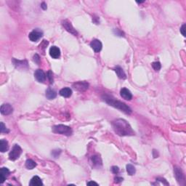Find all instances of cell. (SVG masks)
Segmentation results:
<instances>
[{
  "mask_svg": "<svg viewBox=\"0 0 186 186\" xmlns=\"http://www.w3.org/2000/svg\"><path fill=\"white\" fill-rule=\"evenodd\" d=\"M114 132L119 136H129L135 135L131 126L124 119H116L113 122Z\"/></svg>",
  "mask_w": 186,
  "mask_h": 186,
  "instance_id": "1",
  "label": "cell"
},
{
  "mask_svg": "<svg viewBox=\"0 0 186 186\" xmlns=\"http://www.w3.org/2000/svg\"><path fill=\"white\" fill-rule=\"evenodd\" d=\"M103 98L104 101L108 105H111L117 109H119L124 113H127V114H130L132 113V109L128 105H127L125 103L121 102L119 100H116L112 96L109 95H104L103 96Z\"/></svg>",
  "mask_w": 186,
  "mask_h": 186,
  "instance_id": "2",
  "label": "cell"
},
{
  "mask_svg": "<svg viewBox=\"0 0 186 186\" xmlns=\"http://www.w3.org/2000/svg\"><path fill=\"white\" fill-rule=\"evenodd\" d=\"M52 131L55 134H60V135H63L65 136H71L73 133L71 128L68 126L63 125V124L53 126Z\"/></svg>",
  "mask_w": 186,
  "mask_h": 186,
  "instance_id": "3",
  "label": "cell"
},
{
  "mask_svg": "<svg viewBox=\"0 0 186 186\" xmlns=\"http://www.w3.org/2000/svg\"><path fill=\"white\" fill-rule=\"evenodd\" d=\"M22 153V148L18 145H15L9 153V159L11 161H15L21 156Z\"/></svg>",
  "mask_w": 186,
  "mask_h": 186,
  "instance_id": "4",
  "label": "cell"
},
{
  "mask_svg": "<svg viewBox=\"0 0 186 186\" xmlns=\"http://www.w3.org/2000/svg\"><path fill=\"white\" fill-rule=\"evenodd\" d=\"M43 35V32L39 29H33L29 35V39L31 41H37Z\"/></svg>",
  "mask_w": 186,
  "mask_h": 186,
  "instance_id": "5",
  "label": "cell"
},
{
  "mask_svg": "<svg viewBox=\"0 0 186 186\" xmlns=\"http://www.w3.org/2000/svg\"><path fill=\"white\" fill-rule=\"evenodd\" d=\"M73 87L78 92H84L89 87V84L86 81H78L73 84Z\"/></svg>",
  "mask_w": 186,
  "mask_h": 186,
  "instance_id": "6",
  "label": "cell"
},
{
  "mask_svg": "<svg viewBox=\"0 0 186 186\" xmlns=\"http://www.w3.org/2000/svg\"><path fill=\"white\" fill-rule=\"evenodd\" d=\"M175 175L177 180L179 184L183 185L185 183V175L180 168L175 167Z\"/></svg>",
  "mask_w": 186,
  "mask_h": 186,
  "instance_id": "7",
  "label": "cell"
},
{
  "mask_svg": "<svg viewBox=\"0 0 186 186\" xmlns=\"http://www.w3.org/2000/svg\"><path fill=\"white\" fill-rule=\"evenodd\" d=\"M62 24L63 26L65 28V29L67 31H69V33H72V34L74 36H77V34H78L77 31H76V29H74V28L73 27L70 21H69L68 20H65V21H63Z\"/></svg>",
  "mask_w": 186,
  "mask_h": 186,
  "instance_id": "8",
  "label": "cell"
},
{
  "mask_svg": "<svg viewBox=\"0 0 186 186\" xmlns=\"http://www.w3.org/2000/svg\"><path fill=\"white\" fill-rule=\"evenodd\" d=\"M90 47L95 53H99L102 49L103 45L98 39H93L90 43Z\"/></svg>",
  "mask_w": 186,
  "mask_h": 186,
  "instance_id": "9",
  "label": "cell"
},
{
  "mask_svg": "<svg viewBox=\"0 0 186 186\" xmlns=\"http://www.w3.org/2000/svg\"><path fill=\"white\" fill-rule=\"evenodd\" d=\"M34 77L39 82L43 83L46 80V74L41 69H38V70L36 71L35 73H34Z\"/></svg>",
  "mask_w": 186,
  "mask_h": 186,
  "instance_id": "10",
  "label": "cell"
},
{
  "mask_svg": "<svg viewBox=\"0 0 186 186\" xmlns=\"http://www.w3.org/2000/svg\"><path fill=\"white\" fill-rule=\"evenodd\" d=\"M13 108L9 103H5L1 106V113L3 115H10L13 113Z\"/></svg>",
  "mask_w": 186,
  "mask_h": 186,
  "instance_id": "11",
  "label": "cell"
},
{
  "mask_svg": "<svg viewBox=\"0 0 186 186\" xmlns=\"http://www.w3.org/2000/svg\"><path fill=\"white\" fill-rule=\"evenodd\" d=\"M49 55L53 58L57 59L61 56V50L57 47L53 46L49 49Z\"/></svg>",
  "mask_w": 186,
  "mask_h": 186,
  "instance_id": "12",
  "label": "cell"
},
{
  "mask_svg": "<svg viewBox=\"0 0 186 186\" xmlns=\"http://www.w3.org/2000/svg\"><path fill=\"white\" fill-rule=\"evenodd\" d=\"M120 95H121V97L124 98V100H130L132 98V95L130 91L127 88H123L120 91Z\"/></svg>",
  "mask_w": 186,
  "mask_h": 186,
  "instance_id": "13",
  "label": "cell"
},
{
  "mask_svg": "<svg viewBox=\"0 0 186 186\" xmlns=\"http://www.w3.org/2000/svg\"><path fill=\"white\" fill-rule=\"evenodd\" d=\"M10 175V170L6 167H2L1 169V172H0V178H1V183H4V182L6 180L8 176Z\"/></svg>",
  "mask_w": 186,
  "mask_h": 186,
  "instance_id": "14",
  "label": "cell"
},
{
  "mask_svg": "<svg viewBox=\"0 0 186 186\" xmlns=\"http://www.w3.org/2000/svg\"><path fill=\"white\" fill-rule=\"evenodd\" d=\"M29 185L30 186H41L43 185V183L41 181V178L38 176H34L33 178L31 180L30 183H29Z\"/></svg>",
  "mask_w": 186,
  "mask_h": 186,
  "instance_id": "15",
  "label": "cell"
},
{
  "mask_svg": "<svg viewBox=\"0 0 186 186\" xmlns=\"http://www.w3.org/2000/svg\"><path fill=\"white\" fill-rule=\"evenodd\" d=\"M13 64L15 65V66L18 69H21V68H27L28 67V63L26 61H18V60H16V59H13Z\"/></svg>",
  "mask_w": 186,
  "mask_h": 186,
  "instance_id": "16",
  "label": "cell"
},
{
  "mask_svg": "<svg viewBox=\"0 0 186 186\" xmlns=\"http://www.w3.org/2000/svg\"><path fill=\"white\" fill-rule=\"evenodd\" d=\"M59 94L64 97H70L72 95V90L69 87L63 88V89H61L60 90Z\"/></svg>",
  "mask_w": 186,
  "mask_h": 186,
  "instance_id": "17",
  "label": "cell"
},
{
  "mask_svg": "<svg viewBox=\"0 0 186 186\" xmlns=\"http://www.w3.org/2000/svg\"><path fill=\"white\" fill-rule=\"evenodd\" d=\"M57 96V92L54 89H51V88H48L46 90V97L49 100H53V99L55 98Z\"/></svg>",
  "mask_w": 186,
  "mask_h": 186,
  "instance_id": "18",
  "label": "cell"
},
{
  "mask_svg": "<svg viewBox=\"0 0 186 186\" xmlns=\"http://www.w3.org/2000/svg\"><path fill=\"white\" fill-rule=\"evenodd\" d=\"M114 70L115 71H116V74H117L118 77H119V79H125L127 78L125 72L124 71V70H123L120 66L116 67V69H115Z\"/></svg>",
  "mask_w": 186,
  "mask_h": 186,
  "instance_id": "19",
  "label": "cell"
},
{
  "mask_svg": "<svg viewBox=\"0 0 186 186\" xmlns=\"http://www.w3.org/2000/svg\"><path fill=\"white\" fill-rule=\"evenodd\" d=\"M9 149V144L6 140H1L0 141V151L2 153H5Z\"/></svg>",
  "mask_w": 186,
  "mask_h": 186,
  "instance_id": "20",
  "label": "cell"
},
{
  "mask_svg": "<svg viewBox=\"0 0 186 186\" xmlns=\"http://www.w3.org/2000/svg\"><path fill=\"white\" fill-rule=\"evenodd\" d=\"M92 164L95 167H100V166L102 165V160H101V158L99 156H93L92 157Z\"/></svg>",
  "mask_w": 186,
  "mask_h": 186,
  "instance_id": "21",
  "label": "cell"
},
{
  "mask_svg": "<svg viewBox=\"0 0 186 186\" xmlns=\"http://www.w3.org/2000/svg\"><path fill=\"white\" fill-rule=\"evenodd\" d=\"M37 167V163L32 159H28L26 161V167L28 169H33Z\"/></svg>",
  "mask_w": 186,
  "mask_h": 186,
  "instance_id": "22",
  "label": "cell"
},
{
  "mask_svg": "<svg viewBox=\"0 0 186 186\" xmlns=\"http://www.w3.org/2000/svg\"><path fill=\"white\" fill-rule=\"evenodd\" d=\"M127 172L129 175H134L135 172H136V169H135L134 166L131 165V164H128V165H127Z\"/></svg>",
  "mask_w": 186,
  "mask_h": 186,
  "instance_id": "23",
  "label": "cell"
},
{
  "mask_svg": "<svg viewBox=\"0 0 186 186\" xmlns=\"http://www.w3.org/2000/svg\"><path fill=\"white\" fill-rule=\"evenodd\" d=\"M152 67L156 71H159L161 68V63L159 62H153L152 63Z\"/></svg>",
  "mask_w": 186,
  "mask_h": 186,
  "instance_id": "24",
  "label": "cell"
},
{
  "mask_svg": "<svg viewBox=\"0 0 186 186\" xmlns=\"http://www.w3.org/2000/svg\"><path fill=\"white\" fill-rule=\"evenodd\" d=\"M61 153V150L56 149V150H53V151H52L51 154H52V156H53V157L57 158L59 156H60Z\"/></svg>",
  "mask_w": 186,
  "mask_h": 186,
  "instance_id": "25",
  "label": "cell"
},
{
  "mask_svg": "<svg viewBox=\"0 0 186 186\" xmlns=\"http://www.w3.org/2000/svg\"><path fill=\"white\" fill-rule=\"evenodd\" d=\"M10 132V130L7 129L5 125L4 124V123L1 122V132H2V133H7V132Z\"/></svg>",
  "mask_w": 186,
  "mask_h": 186,
  "instance_id": "26",
  "label": "cell"
},
{
  "mask_svg": "<svg viewBox=\"0 0 186 186\" xmlns=\"http://www.w3.org/2000/svg\"><path fill=\"white\" fill-rule=\"evenodd\" d=\"M47 78L49 79V81L50 84H53V73H52L51 71H49L47 73Z\"/></svg>",
  "mask_w": 186,
  "mask_h": 186,
  "instance_id": "27",
  "label": "cell"
},
{
  "mask_svg": "<svg viewBox=\"0 0 186 186\" xmlns=\"http://www.w3.org/2000/svg\"><path fill=\"white\" fill-rule=\"evenodd\" d=\"M111 171L113 174L117 175V174L119 173V168L118 167H116V166H113V167H111Z\"/></svg>",
  "mask_w": 186,
  "mask_h": 186,
  "instance_id": "28",
  "label": "cell"
},
{
  "mask_svg": "<svg viewBox=\"0 0 186 186\" xmlns=\"http://www.w3.org/2000/svg\"><path fill=\"white\" fill-rule=\"evenodd\" d=\"M33 61H34V62L35 63H40V58H39V56L37 54H36L35 55L33 56Z\"/></svg>",
  "mask_w": 186,
  "mask_h": 186,
  "instance_id": "29",
  "label": "cell"
},
{
  "mask_svg": "<svg viewBox=\"0 0 186 186\" xmlns=\"http://www.w3.org/2000/svg\"><path fill=\"white\" fill-rule=\"evenodd\" d=\"M185 24L184 23L182 26V27L180 28V32H181V33L184 37H185Z\"/></svg>",
  "mask_w": 186,
  "mask_h": 186,
  "instance_id": "30",
  "label": "cell"
},
{
  "mask_svg": "<svg viewBox=\"0 0 186 186\" xmlns=\"http://www.w3.org/2000/svg\"><path fill=\"white\" fill-rule=\"evenodd\" d=\"M114 32H116V34L117 36H120V37H122V34H124V33H123L122 31H120L119 29H115L114 30Z\"/></svg>",
  "mask_w": 186,
  "mask_h": 186,
  "instance_id": "31",
  "label": "cell"
},
{
  "mask_svg": "<svg viewBox=\"0 0 186 186\" xmlns=\"http://www.w3.org/2000/svg\"><path fill=\"white\" fill-rule=\"evenodd\" d=\"M123 180H124V179H123L122 177H115V179H114L115 183H121V182L123 181Z\"/></svg>",
  "mask_w": 186,
  "mask_h": 186,
  "instance_id": "32",
  "label": "cell"
},
{
  "mask_svg": "<svg viewBox=\"0 0 186 186\" xmlns=\"http://www.w3.org/2000/svg\"><path fill=\"white\" fill-rule=\"evenodd\" d=\"M41 7L43 9V10H47V5L45 2H42L41 5Z\"/></svg>",
  "mask_w": 186,
  "mask_h": 186,
  "instance_id": "33",
  "label": "cell"
},
{
  "mask_svg": "<svg viewBox=\"0 0 186 186\" xmlns=\"http://www.w3.org/2000/svg\"><path fill=\"white\" fill-rule=\"evenodd\" d=\"M87 185H98V184H97V183H95V182H93V181L89 182V183H87Z\"/></svg>",
  "mask_w": 186,
  "mask_h": 186,
  "instance_id": "34",
  "label": "cell"
}]
</instances>
